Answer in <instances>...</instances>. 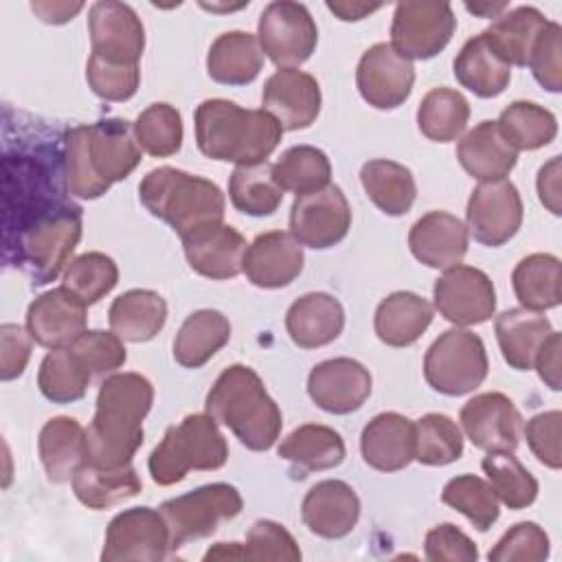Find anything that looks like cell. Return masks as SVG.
Here are the masks:
<instances>
[{
  "mask_svg": "<svg viewBox=\"0 0 562 562\" xmlns=\"http://www.w3.org/2000/svg\"><path fill=\"white\" fill-rule=\"evenodd\" d=\"M154 404V386L140 373L108 375L97 395L92 422L86 428L88 463L123 468L143 446V419Z\"/></svg>",
  "mask_w": 562,
  "mask_h": 562,
  "instance_id": "7a4b0ae2",
  "label": "cell"
},
{
  "mask_svg": "<svg viewBox=\"0 0 562 562\" xmlns=\"http://www.w3.org/2000/svg\"><path fill=\"white\" fill-rule=\"evenodd\" d=\"M244 507L241 494L228 483H209L165 501L158 509L169 529V547L180 549L191 540L211 536L220 522L233 520Z\"/></svg>",
  "mask_w": 562,
  "mask_h": 562,
  "instance_id": "9c48e42d",
  "label": "cell"
},
{
  "mask_svg": "<svg viewBox=\"0 0 562 562\" xmlns=\"http://www.w3.org/2000/svg\"><path fill=\"white\" fill-rule=\"evenodd\" d=\"M461 167L476 180H501L518 160V151L505 140L496 121H481L457 145Z\"/></svg>",
  "mask_w": 562,
  "mask_h": 562,
  "instance_id": "f1b7e54d",
  "label": "cell"
},
{
  "mask_svg": "<svg viewBox=\"0 0 562 562\" xmlns=\"http://www.w3.org/2000/svg\"><path fill=\"white\" fill-rule=\"evenodd\" d=\"M257 42L261 53L279 68H296L307 61L318 42V29L301 2H270L257 24Z\"/></svg>",
  "mask_w": 562,
  "mask_h": 562,
  "instance_id": "30bf717a",
  "label": "cell"
},
{
  "mask_svg": "<svg viewBox=\"0 0 562 562\" xmlns=\"http://www.w3.org/2000/svg\"><path fill=\"white\" fill-rule=\"evenodd\" d=\"M134 134L140 149L149 156H173L182 145V116L169 103H151L138 114L134 123Z\"/></svg>",
  "mask_w": 562,
  "mask_h": 562,
  "instance_id": "f907efd6",
  "label": "cell"
},
{
  "mask_svg": "<svg viewBox=\"0 0 562 562\" xmlns=\"http://www.w3.org/2000/svg\"><path fill=\"white\" fill-rule=\"evenodd\" d=\"M487 353L483 340L463 327L443 331L426 351L424 378L443 395H465L487 378Z\"/></svg>",
  "mask_w": 562,
  "mask_h": 562,
  "instance_id": "ba28073f",
  "label": "cell"
},
{
  "mask_svg": "<svg viewBox=\"0 0 562 562\" xmlns=\"http://www.w3.org/2000/svg\"><path fill=\"white\" fill-rule=\"evenodd\" d=\"M432 323V305L415 292H393L380 301L373 318L378 338L389 347H408Z\"/></svg>",
  "mask_w": 562,
  "mask_h": 562,
  "instance_id": "1f68e13d",
  "label": "cell"
},
{
  "mask_svg": "<svg viewBox=\"0 0 562 562\" xmlns=\"http://www.w3.org/2000/svg\"><path fill=\"white\" fill-rule=\"evenodd\" d=\"M70 347L88 367L92 378H103L108 373H114L127 360L125 345L114 331L86 329Z\"/></svg>",
  "mask_w": 562,
  "mask_h": 562,
  "instance_id": "f5cc1de1",
  "label": "cell"
},
{
  "mask_svg": "<svg viewBox=\"0 0 562 562\" xmlns=\"http://www.w3.org/2000/svg\"><path fill=\"white\" fill-rule=\"evenodd\" d=\"M470 119L468 99L452 88H432L417 108L419 132L435 143L457 140Z\"/></svg>",
  "mask_w": 562,
  "mask_h": 562,
  "instance_id": "b9f144b4",
  "label": "cell"
},
{
  "mask_svg": "<svg viewBox=\"0 0 562 562\" xmlns=\"http://www.w3.org/2000/svg\"><path fill=\"white\" fill-rule=\"evenodd\" d=\"M408 246L413 257L424 266L448 270L459 266L468 252V228L452 213L430 211L413 224Z\"/></svg>",
  "mask_w": 562,
  "mask_h": 562,
  "instance_id": "d4e9b609",
  "label": "cell"
},
{
  "mask_svg": "<svg viewBox=\"0 0 562 562\" xmlns=\"http://www.w3.org/2000/svg\"><path fill=\"white\" fill-rule=\"evenodd\" d=\"M492 562H542L549 558V536L536 522H518L490 549Z\"/></svg>",
  "mask_w": 562,
  "mask_h": 562,
  "instance_id": "11a10c76",
  "label": "cell"
},
{
  "mask_svg": "<svg viewBox=\"0 0 562 562\" xmlns=\"http://www.w3.org/2000/svg\"><path fill=\"white\" fill-rule=\"evenodd\" d=\"M303 261V244L292 233L270 231L246 248L241 272L257 288L277 290L301 274Z\"/></svg>",
  "mask_w": 562,
  "mask_h": 562,
  "instance_id": "603a6c76",
  "label": "cell"
},
{
  "mask_svg": "<svg viewBox=\"0 0 562 562\" xmlns=\"http://www.w3.org/2000/svg\"><path fill=\"white\" fill-rule=\"evenodd\" d=\"M31 347H33V336L29 329L4 323L0 327V378L2 382L15 380L24 373L26 362L31 358Z\"/></svg>",
  "mask_w": 562,
  "mask_h": 562,
  "instance_id": "91938a15",
  "label": "cell"
},
{
  "mask_svg": "<svg viewBox=\"0 0 562 562\" xmlns=\"http://www.w3.org/2000/svg\"><path fill=\"white\" fill-rule=\"evenodd\" d=\"M204 560H244L241 542H217L204 553Z\"/></svg>",
  "mask_w": 562,
  "mask_h": 562,
  "instance_id": "03108f58",
  "label": "cell"
},
{
  "mask_svg": "<svg viewBox=\"0 0 562 562\" xmlns=\"http://www.w3.org/2000/svg\"><path fill=\"white\" fill-rule=\"evenodd\" d=\"M301 518L321 538H345L360 518V498L349 483L327 479L310 487L301 505Z\"/></svg>",
  "mask_w": 562,
  "mask_h": 562,
  "instance_id": "cb8c5ba5",
  "label": "cell"
},
{
  "mask_svg": "<svg viewBox=\"0 0 562 562\" xmlns=\"http://www.w3.org/2000/svg\"><path fill=\"white\" fill-rule=\"evenodd\" d=\"M31 9L42 22L64 24L83 9V2H31Z\"/></svg>",
  "mask_w": 562,
  "mask_h": 562,
  "instance_id": "be15d7a7",
  "label": "cell"
},
{
  "mask_svg": "<svg viewBox=\"0 0 562 562\" xmlns=\"http://www.w3.org/2000/svg\"><path fill=\"white\" fill-rule=\"evenodd\" d=\"M228 198L239 213L266 217L279 209L283 189L274 178L272 165L263 160L257 165H237L233 169L228 180Z\"/></svg>",
  "mask_w": 562,
  "mask_h": 562,
  "instance_id": "60d3db41",
  "label": "cell"
},
{
  "mask_svg": "<svg viewBox=\"0 0 562 562\" xmlns=\"http://www.w3.org/2000/svg\"><path fill=\"white\" fill-rule=\"evenodd\" d=\"M562 272L560 259L549 252H533L518 261L512 272V285L516 299L525 310L544 312L558 307L562 301L560 294Z\"/></svg>",
  "mask_w": 562,
  "mask_h": 562,
  "instance_id": "ab89813d",
  "label": "cell"
},
{
  "mask_svg": "<svg viewBox=\"0 0 562 562\" xmlns=\"http://www.w3.org/2000/svg\"><path fill=\"white\" fill-rule=\"evenodd\" d=\"M261 105L283 130H305L321 112L318 81L299 68H281L268 77Z\"/></svg>",
  "mask_w": 562,
  "mask_h": 562,
  "instance_id": "44dd1931",
  "label": "cell"
},
{
  "mask_svg": "<svg viewBox=\"0 0 562 562\" xmlns=\"http://www.w3.org/2000/svg\"><path fill=\"white\" fill-rule=\"evenodd\" d=\"M360 182L369 200L384 215L391 217L408 213L417 198V187L411 169L395 160L375 158L364 162L360 169Z\"/></svg>",
  "mask_w": 562,
  "mask_h": 562,
  "instance_id": "74e56055",
  "label": "cell"
},
{
  "mask_svg": "<svg viewBox=\"0 0 562 562\" xmlns=\"http://www.w3.org/2000/svg\"><path fill=\"white\" fill-rule=\"evenodd\" d=\"M184 246V257L202 277L209 279H233L241 272L244 255H246V239L233 226L217 222L200 226L180 237Z\"/></svg>",
  "mask_w": 562,
  "mask_h": 562,
  "instance_id": "7402d4cb",
  "label": "cell"
},
{
  "mask_svg": "<svg viewBox=\"0 0 562 562\" xmlns=\"http://www.w3.org/2000/svg\"><path fill=\"white\" fill-rule=\"evenodd\" d=\"M204 408L248 450L263 452L272 448L281 435V411L268 395L257 371L246 364H231L217 375L206 393Z\"/></svg>",
  "mask_w": 562,
  "mask_h": 562,
  "instance_id": "277c9868",
  "label": "cell"
},
{
  "mask_svg": "<svg viewBox=\"0 0 562 562\" xmlns=\"http://www.w3.org/2000/svg\"><path fill=\"white\" fill-rule=\"evenodd\" d=\"M81 226V209L66 198L4 239V261L22 268L35 285L50 283L68 268Z\"/></svg>",
  "mask_w": 562,
  "mask_h": 562,
  "instance_id": "5b68a950",
  "label": "cell"
},
{
  "mask_svg": "<svg viewBox=\"0 0 562 562\" xmlns=\"http://www.w3.org/2000/svg\"><path fill=\"white\" fill-rule=\"evenodd\" d=\"M481 468L496 498L509 509H525L536 501L538 481L512 452H487V457L481 461Z\"/></svg>",
  "mask_w": 562,
  "mask_h": 562,
  "instance_id": "f6af8a7d",
  "label": "cell"
},
{
  "mask_svg": "<svg viewBox=\"0 0 562 562\" xmlns=\"http://www.w3.org/2000/svg\"><path fill=\"white\" fill-rule=\"evenodd\" d=\"M435 307L457 327L481 325L496 312V290L492 279L472 266H452L435 281Z\"/></svg>",
  "mask_w": 562,
  "mask_h": 562,
  "instance_id": "9a60e30c",
  "label": "cell"
},
{
  "mask_svg": "<svg viewBox=\"0 0 562 562\" xmlns=\"http://www.w3.org/2000/svg\"><path fill=\"white\" fill-rule=\"evenodd\" d=\"M441 501L461 512L479 531H487L501 516L498 498L490 483L474 474H459L443 485Z\"/></svg>",
  "mask_w": 562,
  "mask_h": 562,
  "instance_id": "c3c4849f",
  "label": "cell"
},
{
  "mask_svg": "<svg viewBox=\"0 0 562 562\" xmlns=\"http://www.w3.org/2000/svg\"><path fill=\"white\" fill-rule=\"evenodd\" d=\"M468 233L483 246L496 248L509 241L522 224V200L507 178L474 187L465 209Z\"/></svg>",
  "mask_w": 562,
  "mask_h": 562,
  "instance_id": "4fadbf2b",
  "label": "cell"
},
{
  "mask_svg": "<svg viewBox=\"0 0 562 562\" xmlns=\"http://www.w3.org/2000/svg\"><path fill=\"white\" fill-rule=\"evenodd\" d=\"M37 450L46 476L53 483H68L88 463L86 428L75 417H53L40 430Z\"/></svg>",
  "mask_w": 562,
  "mask_h": 562,
  "instance_id": "83f0119b",
  "label": "cell"
},
{
  "mask_svg": "<svg viewBox=\"0 0 562 562\" xmlns=\"http://www.w3.org/2000/svg\"><path fill=\"white\" fill-rule=\"evenodd\" d=\"M283 127L261 108L246 110L228 99H206L195 110V140L206 158L257 165L279 145Z\"/></svg>",
  "mask_w": 562,
  "mask_h": 562,
  "instance_id": "3957f363",
  "label": "cell"
},
{
  "mask_svg": "<svg viewBox=\"0 0 562 562\" xmlns=\"http://www.w3.org/2000/svg\"><path fill=\"white\" fill-rule=\"evenodd\" d=\"M382 4H364V2H327V9L336 13L345 22H356L378 11Z\"/></svg>",
  "mask_w": 562,
  "mask_h": 562,
  "instance_id": "e7e4bbea",
  "label": "cell"
},
{
  "mask_svg": "<svg viewBox=\"0 0 562 562\" xmlns=\"http://www.w3.org/2000/svg\"><path fill=\"white\" fill-rule=\"evenodd\" d=\"M468 439L487 452H514L520 441L522 417L505 393H481L468 400L459 413Z\"/></svg>",
  "mask_w": 562,
  "mask_h": 562,
  "instance_id": "ac0fdd59",
  "label": "cell"
},
{
  "mask_svg": "<svg viewBox=\"0 0 562 562\" xmlns=\"http://www.w3.org/2000/svg\"><path fill=\"white\" fill-rule=\"evenodd\" d=\"M527 66L544 90H562V29L558 22H547L533 44Z\"/></svg>",
  "mask_w": 562,
  "mask_h": 562,
  "instance_id": "9f6ffc18",
  "label": "cell"
},
{
  "mask_svg": "<svg viewBox=\"0 0 562 562\" xmlns=\"http://www.w3.org/2000/svg\"><path fill=\"white\" fill-rule=\"evenodd\" d=\"M263 66V53L252 33L226 31L215 37L206 55V72L224 86L252 83Z\"/></svg>",
  "mask_w": 562,
  "mask_h": 562,
  "instance_id": "f546056e",
  "label": "cell"
},
{
  "mask_svg": "<svg viewBox=\"0 0 562 562\" xmlns=\"http://www.w3.org/2000/svg\"><path fill=\"white\" fill-rule=\"evenodd\" d=\"M86 303L70 290L53 288L40 294L26 310V329L46 349L70 347L86 331Z\"/></svg>",
  "mask_w": 562,
  "mask_h": 562,
  "instance_id": "ffe728a7",
  "label": "cell"
},
{
  "mask_svg": "<svg viewBox=\"0 0 562 562\" xmlns=\"http://www.w3.org/2000/svg\"><path fill=\"white\" fill-rule=\"evenodd\" d=\"M547 22L549 20L536 7H516L498 15L483 35L507 66H527L533 44Z\"/></svg>",
  "mask_w": 562,
  "mask_h": 562,
  "instance_id": "e575fe53",
  "label": "cell"
},
{
  "mask_svg": "<svg viewBox=\"0 0 562 562\" xmlns=\"http://www.w3.org/2000/svg\"><path fill=\"white\" fill-rule=\"evenodd\" d=\"M426 558L432 562H474L479 558L476 544L452 522H441L426 533Z\"/></svg>",
  "mask_w": 562,
  "mask_h": 562,
  "instance_id": "680465c9",
  "label": "cell"
},
{
  "mask_svg": "<svg viewBox=\"0 0 562 562\" xmlns=\"http://www.w3.org/2000/svg\"><path fill=\"white\" fill-rule=\"evenodd\" d=\"M465 9L474 15H481V18H494L496 13H501L503 9H507V2H498V4H490V2H479V4H465Z\"/></svg>",
  "mask_w": 562,
  "mask_h": 562,
  "instance_id": "003e7915",
  "label": "cell"
},
{
  "mask_svg": "<svg viewBox=\"0 0 562 562\" xmlns=\"http://www.w3.org/2000/svg\"><path fill=\"white\" fill-rule=\"evenodd\" d=\"M143 158L134 125L125 119H101L77 125L61 143L64 187L81 200L101 198L114 182L125 180Z\"/></svg>",
  "mask_w": 562,
  "mask_h": 562,
  "instance_id": "6da1fadb",
  "label": "cell"
},
{
  "mask_svg": "<svg viewBox=\"0 0 562 562\" xmlns=\"http://www.w3.org/2000/svg\"><path fill=\"white\" fill-rule=\"evenodd\" d=\"M351 228V206L340 187L327 184L318 191L296 195L290 209V233L310 248H331Z\"/></svg>",
  "mask_w": 562,
  "mask_h": 562,
  "instance_id": "5bb4252c",
  "label": "cell"
},
{
  "mask_svg": "<svg viewBox=\"0 0 562 562\" xmlns=\"http://www.w3.org/2000/svg\"><path fill=\"white\" fill-rule=\"evenodd\" d=\"M86 79L92 92L103 101H127L136 94L140 83L138 64H116L90 55L86 64Z\"/></svg>",
  "mask_w": 562,
  "mask_h": 562,
  "instance_id": "816d5d0a",
  "label": "cell"
},
{
  "mask_svg": "<svg viewBox=\"0 0 562 562\" xmlns=\"http://www.w3.org/2000/svg\"><path fill=\"white\" fill-rule=\"evenodd\" d=\"M560 349H562V336L558 331H551L533 362L540 380L551 391H560Z\"/></svg>",
  "mask_w": 562,
  "mask_h": 562,
  "instance_id": "94428289",
  "label": "cell"
},
{
  "mask_svg": "<svg viewBox=\"0 0 562 562\" xmlns=\"http://www.w3.org/2000/svg\"><path fill=\"white\" fill-rule=\"evenodd\" d=\"M356 83L362 99L378 110L400 108L413 90V61L400 55L391 44L378 42L367 48L358 61Z\"/></svg>",
  "mask_w": 562,
  "mask_h": 562,
  "instance_id": "2e32d148",
  "label": "cell"
},
{
  "mask_svg": "<svg viewBox=\"0 0 562 562\" xmlns=\"http://www.w3.org/2000/svg\"><path fill=\"white\" fill-rule=\"evenodd\" d=\"M463 454V435L454 419L426 413L415 422V459L424 465H448Z\"/></svg>",
  "mask_w": 562,
  "mask_h": 562,
  "instance_id": "7dc6e473",
  "label": "cell"
},
{
  "mask_svg": "<svg viewBox=\"0 0 562 562\" xmlns=\"http://www.w3.org/2000/svg\"><path fill=\"white\" fill-rule=\"evenodd\" d=\"M538 195L540 202L553 213L560 215V156H553L544 167L538 171Z\"/></svg>",
  "mask_w": 562,
  "mask_h": 562,
  "instance_id": "6125c7cd",
  "label": "cell"
},
{
  "mask_svg": "<svg viewBox=\"0 0 562 562\" xmlns=\"http://www.w3.org/2000/svg\"><path fill=\"white\" fill-rule=\"evenodd\" d=\"M457 18L448 2L404 0L395 4L391 46L406 59H430L452 40Z\"/></svg>",
  "mask_w": 562,
  "mask_h": 562,
  "instance_id": "8fae6325",
  "label": "cell"
},
{
  "mask_svg": "<svg viewBox=\"0 0 562 562\" xmlns=\"http://www.w3.org/2000/svg\"><path fill=\"white\" fill-rule=\"evenodd\" d=\"M88 31L92 55L116 64H138L145 48V29L130 4L94 2L88 13Z\"/></svg>",
  "mask_w": 562,
  "mask_h": 562,
  "instance_id": "e0dca14e",
  "label": "cell"
},
{
  "mask_svg": "<svg viewBox=\"0 0 562 562\" xmlns=\"http://www.w3.org/2000/svg\"><path fill=\"white\" fill-rule=\"evenodd\" d=\"M119 283V268L105 252H83L64 270V288L86 305L101 301Z\"/></svg>",
  "mask_w": 562,
  "mask_h": 562,
  "instance_id": "681fc988",
  "label": "cell"
},
{
  "mask_svg": "<svg viewBox=\"0 0 562 562\" xmlns=\"http://www.w3.org/2000/svg\"><path fill=\"white\" fill-rule=\"evenodd\" d=\"M92 373L72 351V347L50 349L37 373V386L42 395L55 404H70L86 395Z\"/></svg>",
  "mask_w": 562,
  "mask_h": 562,
  "instance_id": "7bdbcfd3",
  "label": "cell"
},
{
  "mask_svg": "<svg viewBox=\"0 0 562 562\" xmlns=\"http://www.w3.org/2000/svg\"><path fill=\"white\" fill-rule=\"evenodd\" d=\"M501 134L516 151H533L544 145H549L558 134V121L555 116L533 103V101H514L509 103L498 121H496Z\"/></svg>",
  "mask_w": 562,
  "mask_h": 562,
  "instance_id": "ee69618b",
  "label": "cell"
},
{
  "mask_svg": "<svg viewBox=\"0 0 562 562\" xmlns=\"http://www.w3.org/2000/svg\"><path fill=\"white\" fill-rule=\"evenodd\" d=\"M345 327L340 301L327 292H310L296 299L285 314V329L301 349H316L334 342Z\"/></svg>",
  "mask_w": 562,
  "mask_h": 562,
  "instance_id": "4316f807",
  "label": "cell"
},
{
  "mask_svg": "<svg viewBox=\"0 0 562 562\" xmlns=\"http://www.w3.org/2000/svg\"><path fill=\"white\" fill-rule=\"evenodd\" d=\"M138 198L154 217L169 224L180 237L200 226L224 222L226 200L220 187L176 167L151 169L138 184Z\"/></svg>",
  "mask_w": 562,
  "mask_h": 562,
  "instance_id": "8992f818",
  "label": "cell"
},
{
  "mask_svg": "<svg viewBox=\"0 0 562 562\" xmlns=\"http://www.w3.org/2000/svg\"><path fill=\"white\" fill-rule=\"evenodd\" d=\"M272 171L279 187L283 191H294L296 195L331 184V162L323 149L312 145H294L285 149L272 165Z\"/></svg>",
  "mask_w": 562,
  "mask_h": 562,
  "instance_id": "bcb514c9",
  "label": "cell"
},
{
  "mask_svg": "<svg viewBox=\"0 0 562 562\" xmlns=\"http://www.w3.org/2000/svg\"><path fill=\"white\" fill-rule=\"evenodd\" d=\"M112 331L127 342L151 340L167 321V303L154 290H127L110 305Z\"/></svg>",
  "mask_w": 562,
  "mask_h": 562,
  "instance_id": "836d02e7",
  "label": "cell"
},
{
  "mask_svg": "<svg viewBox=\"0 0 562 562\" xmlns=\"http://www.w3.org/2000/svg\"><path fill=\"white\" fill-rule=\"evenodd\" d=\"M244 560H283L296 562L301 560V549L294 536L274 520H257L246 533V542L241 544Z\"/></svg>",
  "mask_w": 562,
  "mask_h": 562,
  "instance_id": "db71d44e",
  "label": "cell"
},
{
  "mask_svg": "<svg viewBox=\"0 0 562 562\" xmlns=\"http://www.w3.org/2000/svg\"><path fill=\"white\" fill-rule=\"evenodd\" d=\"M169 529L160 509L130 507L105 531L103 562H158L169 553Z\"/></svg>",
  "mask_w": 562,
  "mask_h": 562,
  "instance_id": "7c38bea8",
  "label": "cell"
},
{
  "mask_svg": "<svg viewBox=\"0 0 562 562\" xmlns=\"http://www.w3.org/2000/svg\"><path fill=\"white\" fill-rule=\"evenodd\" d=\"M496 340L505 362L516 371L533 369L536 356L549 338L551 323L531 310L516 307L496 316Z\"/></svg>",
  "mask_w": 562,
  "mask_h": 562,
  "instance_id": "4dcf8cb0",
  "label": "cell"
},
{
  "mask_svg": "<svg viewBox=\"0 0 562 562\" xmlns=\"http://www.w3.org/2000/svg\"><path fill=\"white\" fill-rule=\"evenodd\" d=\"M452 72L457 81L481 99H492L505 92L512 79V66H507L487 44L485 35L470 37L454 57Z\"/></svg>",
  "mask_w": 562,
  "mask_h": 562,
  "instance_id": "8d00e7d4",
  "label": "cell"
},
{
  "mask_svg": "<svg viewBox=\"0 0 562 562\" xmlns=\"http://www.w3.org/2000/svg\"><path fill=\"white\" fill-rule=\"evenodd\" d=\"M560 426H562L560 411L538 413L525 426V439H527L533 457L551 470H560V465H562Z\"/></svg>",
  "mask_w": 562,
  "mask_h": 562,
  "instance_id": "6f0895ef",
  "label": "cell"
},
{
  "mask_svg": "<svg viewBox=\"0 0 562 562\" xmlns=\"http://www.w3.org/2000/svg\"><path fill=\"white\" fill-rule=\"evenodd\" d=\"M360 450L364 463L380 472L404 470L415 459V422L393 411L375 415L362 428Z\"/></svg>",
  "mask_w": 562,
  "mask_h": 562,
  "instance_id": "484cf974",
  "label": "cell"
},
{
  "mask_svg": "<svg viewBox=\"0 0 562 562\" xmlns=\"http://www.w3.org/2000/svg\"><path fill=\"white\" fill-rule=\"evenodd\" d=\"M279 457L290 461L299 476L307 472L331 470L345 459V441L340 432L323 424H303L294 428L279 446Z\"/></svg>",
  "mask_w": 562,
  "mask_h": 562,
  "instance_id": "d6a6232c",
  "label": "cell"
},
{
  "mask_svg": "<svg viewBox=\"0 0 562 562\" xmlns=\"http://www.w3.org/2000/svg\"><path fill=\"white\" fill-rule=\"evenodd\" d=\"M231 340V323L217 310H198L184 318L173 340V358L184 369H200Z\"/></svg>",
  "mask_w": 562,
  "mask_h": 562,
  "instance_id": "d590c367",
  "label": "cell"
},
{
  "mask_svg": "<svg viewBox=\"0 0 562 562\" xmlns=\"http://www.w3.org/2000/svg\"><path fill=\"white\" fill-rule=\"evenodd\" d=\"M312 402L334 415L358 411L371 395V373L353 358H331L318 362L307 378Z\"/></svg>",
  "mask_w": 562,
  "mask_h": 562,
  "instance_id": "d6986e66",
  "label": "cell"
},
{
  "mask_svg": "<svg viewBox=\"0 0 562 562\" xmlns=\"http://www.w3.org/2000/svg\"><path fill=\"white\" fill-rule=\"evenodd\" d=\"M228 459V443L209 413L187 415L169 426L151 450L147 468L158 485H173L191 470H217Z\"/></svg>",
  "mask_w": 562,
  "mask_h": 562,
  "instance_id": "52a82bcc",
  "label": "cell"
},
{
  "mask_svg": "<svg viewBox=\"0 0 562 562\" xmlns=\"http://www.w3.org/2000/svg\"><path fill=\"white\" fill-rule=\"evenodd\" d=\"M143 483L132 463L123 468H99L83 463L72 476V492L81 505L90 509L114 507L136 494H140Z\"/></svg>",
  "mask_w": 562,
  "mask_h": 562,
  "instance_id": "f35d334b",
  "label": "cell"
}]
</instances>
